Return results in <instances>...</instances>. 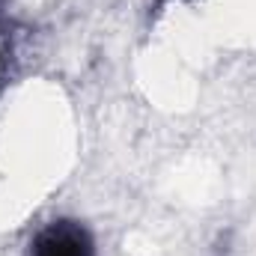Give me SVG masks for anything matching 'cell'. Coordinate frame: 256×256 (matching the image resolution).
Returning <instances> with one entry per match:
<instances>
[{
  "label": "cell",
  "instance_id": "obj_1",
  "mask_svg": "<svg viewBox=\"0 0 256 256\" xmlns=\"http://www.w3.org/2000/svg\"><path fill=\"white\" fill-rule=\"evenodd\" d=\"M30 256H98L96 238L80 220H51L42 226L30 244Z\"/></svg>",
  "mask_w": 256,
  "mask_h": 256
},
{
  "label": "cell",
  "instance_id": "obj_2",
  "mask_svg": "<svg viewBox=\"0 0 256 256\" xmlns=\"http://www.w3.org/2000/svg\"><path fill=\"white\" fill-rule=\"evenodd\" d=\"M167 3H173V0H155V9H161V6H167Z\"/></svg>",
  "mask_w": 256,
  "mask_h": 256
}]
</instances>
